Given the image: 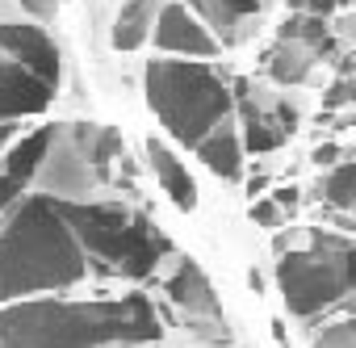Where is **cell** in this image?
Wrapping results in <instances>:
<instances>
[{
  "label": "cell",
  "mask_w": 356,
  "mask_h": 348,
  "mask_svg": "<svg viewBox=\"0 0 356 348\" xmlns=\"http://www.w3.org/2000/svg\"><path fill=\"white\" fill-rule=\"evenodd\" d=\"M147 159H151V172L159 177V185H163V193L181 206V210H193L197 206V185H193V177H189V168L176 159L163 143H147Z\"/></svg>",
  "instance_id": "12"
},
{
  "label": "cell",
  "mask_w": 356,
  "mask_h": 348,
  "mask_svg": "<svg viewBox=\"0 0 356 348\" xmlns=\"http://www.w3.org/2000/svg\"><path fill=\"white\" fill-rule=\"evenodd\" d=\"M0 51L9 55V63H22L26 72L42 76L47 84L59 80V47L42 26L30 22H0Z\"/></svg>",
  "instance_id": "7"
},
{
  "label": "cell",
  "mask_w": 356,
  "mask_h": 348,
  "mask_svg": "<svg viewBox=\"0 0 356 348\" xmlns=\"http://www.w3.org/2000/svg\"><path fill=\"white\" fill-rule=\"evenodd\" d=\"M252 219H260V223H277V206H273V202H260V206H252Z\"/></svg>",
  "instance_id": "24"
},
{
  "label": "cell",
  "mask_w": 356,
  "mask_h": 348,
  "mask_svg": "<svg viewBox=\"0 0 356 348\" xmlns=\"http://www.w3.org/2000/svg\"><path fill=\"white\" fill-rule=\"evenodd\" d=\"M159 315L143 294L101 302L17 298L0 306V348H138L159 340Z\"/></svg>",
  "instance_id": "1"
},
{
  "label": "cell",
  "mask_w": 356,
  "mask_h": 348,
  "mask_svg": "<svg viewBox=\"0 0 356 348\" xmlns=\"http://www.w3.org/2000/svg\"><path fill=\"white\" fill-rule=\"evenodd\" d=\"M151 34H155V47L168 55H193V59L218 55V42L202 30V22L185 5H159Z\"/></svg>",
  "instance_id": "9"
},
{
  "label": "cell",
  "mask_w": 356,
  "mask_h": 348,
  "mask_svg": "<svg viewBox=\"0 0 356 348\" xmlns=\"http://www.w3.org/2000/svg\"><path fill=\"white\" fill-rule=\"evenodd\" d=\"M13 134H17V126H0V147H5V143H9Z\"/></svg>",
  "instance_id": "25"
},
{
  "label": "cell",
  "mask_w": 356,
  "mask_h": 348,
  "mask_svg": "<svg viewBox=\"0 0 356 348\" xmlns=\"http://www.w3.org/2000/svg\"><path fill=\"white\" fill-rule=\"evenodd\" d=\"M193 5V17L202 22V30L222 47V42H235L239 30L256 17L260 0H189Z\"/></svg>",
  "instance_id": "11"
},
{
  "label": "cell",
  "mask_w": 356,
  "mask_h": 348,
  "mask_svg": "<svg viewBox=\"0 0 356 348\" xmlns=\"http://www.w3.org/2000/svg\"><path fill=\"white\" fill-rule=\"evenodd\" d=\"M289 122H293V118H268V113H260V109L248 105V147H252V151H273V147H281V139L289 134Z\"/></svg>",
  "instance_id": "18"
},
{
  "label": "cell",
  "mask_w": 356,
  "mask_h": 348,
  "mask_svg": "<svg viewBox=\"0 0 356 348\" xmlns=\"http://www.w3.org/2000/svg\"><path fill=\"white\" fill-rule=\"evenodd\" d=\"M197 159L222 181H239V168H243V143L235 134V126H214L202 143H197Z\"/></svg>",
  "instance_id": "13"
},
{
  "label": "cell",
  "mask_w": 356,
  "mask_h": 348,
  "mask_svg": "<svg viewBox=\"0 0 356 348\" xmlns=\"http://www.w3.org/2000/svg\"><path fill=\"white\" fill-rule=\"evenodd\" d=\"M118 147H122V139L109 126H88V122L55 126L51 147H47V155L34 172L42 198H51V202H88L101 189L105 164L113 159Z\"/></svg>",
  "instance_id": "5"
},
{
  "label": "cell",
  "mask_w": 356,
  "mask_h": 348,
  "mask_svg": "<svg viewBox=\"0 0 356 348\" xmlns=\"http://www.w3.org/2000/svg\"><path fill=\"white\" fill-rule=\"evenodd\" d=\"M22 193H26V185H17L13 177H5V172H0V214L13 210V206L22 202Z\"/></svg>",
  "instance_id": "21"
},
{
  "label": "cell",
  "mask_w": 356,
  "mask_h": 348,
  "mask_svg": "<svg viewBox=\"0 0 356 348\" xmlns=\"http://www.w3.org/2000/svg\"><path fill=\"white\" fill-rule=\"evenodd\" d=\"M84 273L88 256L80 252L59 206L42 193L22 198L0 227V302L9 306L22 294L72 290Z\"/></svg>",
  "instance_id": "2"
},
{
  "label": "cell",
  "mask_w": 356,
  "mask_h": 348,
  "mask_svg": "<svg viewBox=\"0 0 356 348\" xmlns=\"http://www.w3.org/2000/svg\"><path fill=\"white\" fill-rule=\"evenodd\" d=\"M335 0H293V13H306V17H327V9Z\"/></svg>",
  "instance_id": "23"
},
{
  "label": "cell",
  "mask_w": 356,
  "mask_h": 348,
  "mask_svg": "<svg viewBox=\"0 0 356 348\" xmlns=\"http://www.w3.org/2000/svg\"><path fill=\"white\" fill-rule=\"evenodd\" d=\"M84 256L122 277H147L168 256V239L134 210L113 202H55Z\"/></svg>",
  "instance_id": "4"
},
{
  "label": "cell",
  "mask_w": 356,
  "mask_h": 348,
  "mask_svg": "<svg viewBox=\"0 0 356 348\" xmlns=\"http://www.w3.org/2000/svg\"><path fill=\"white\" fill-rule=\"evenodd\" d=\"M138 348H151V344H138Z\"/></svg>",
  "instance_id": "26"
},
{
  "label": "cell",
  "mask_w": 356,
  "mask_h": 348,
  "mask_svg": "<svg viewBox=\"0 0 356 348\" xmlns=\"http://www.w3.org/2000/svg\"><path fill=\"white\" fill-rule=\"evenodd\" d=\"M277 38H281V42H302V47H310L314 55H323V51L331 47V34H327L323 17H306V13L285 17L281 30H277Z\"/></svg>",
  "instance_id": "17"
},
{
  "label": "cell",
  "mask_w": 356,
  "mask_h": 348,
  "mask_svg": "<svg viewBox=\"0 0 356 348\" xmlns=\"http://www.w3.org/2000/svg\"><path fill=\"white\" fill-rule=\"evenodd\" d=\"M277 285L298 319L343 302L352 290V239L314 231L306 252H289L277 260Z\"/></svg>",
  "instance_id": "6"
},
{
  "label": "cell",
  "mask_w": 356,
  "mask_h": 348,
  "mask_svg": "<svg viewBox=\"0 0 356 348\" xmlns=\"http://www.w3.org/2000/svg\"><path fill=\"white\" fill-rule=\"evenodd\" d=\"M17 5H22L26 13H34V17H51V13H59L63 0H17Z\"/></svg>",
  "instance_id": "22"
},
{
  "label": "cell",
  "mask_w": 356,
  "mask_h": 348,
  "mask_svg": "<svg viewBox=\"0 0 356 348\" xmlns=\"http://www.w3.org/2000/svg\"><path fill=\"white\" fill-rule=\"evenodd\" d=\"M51 134H55V126H38L34 134L17 139V143L9 147L5 164H0V172H5V177H13L17 185H30L34 172H38V164H42V155H47V147H51Z\"/></svg>",
  "instance_id": "15"
},
{
  "label": "cell",
  "mask_w": 356,
  "mask_h": 348,
  "mask_svg": "<svg viewBox=\"0 0 356 348\" xmlns=\"http://www.w3.org/2000/svg\"><path fill=\"white\" fill-rule=\"evenodd\" d=\"M155 13H159V0H126L118 9V17H113V26H109L113 51H138L151 38Z\"/></svg>",
  "instance_id": "14"
},
{
  "label": "cell",
  "mask_w": 356,
  "mask_h": 348,
  "mask_svg": "<svg viewBox=\"0 0 356 348\" xmlns=\"http://www.w3.org/2000/svg\"><path fill=\"white\" fill-rule=\"evenodd\" d=\"M143 93L168 134L185 147H197L231 113V88L210 63L151 59L143 72Z\"/></svg>",
  "instance_id": "3"
},
{
  "label": "cell",
  "mask_w": 356,
  "mask_h": 348,
  "mask_svg": "<svg viewBox=\"0 0 356 348\" xmlns=\"http://www.w3.org/2000/svg\"><path fill=\"white\" fill-rule=\"evenodd\" d=\"M168 298L185 310L189 327L193 323H222V306H218L214 285L206 281L197 260H181V264H176V273L168 277Z\"/></svg>",
  "instance_id": "10"
},
{
  "label": "cell",
  "mask_w": 356,
  "mask_h": 348,
  "mask_svg": "<svg viewBox=\"0 0 356 348\" xmlns=\"http://www.w3.org/2000/svg\"><path fill=\"white\" fill-rule=\"evenodd\" d=\"M314 348H356V327L343 319V323H331L314 335Z\"/></svg>",
  "instance_id": "20"
},
{
  "label": "cell",
  "mask_w": 356,
  "mask_h": 348,
  "mask_svg": "<svg viewBox=\"0 0 356 348\" xmlns=\"http://www.w3.org/2000/svg\"><path fill=\"white\" fill-rule=\"evenodd\" d=\"M314 51L310 47H302V42H281L277 38V47L268 51V72L281 80V84H302L310 72H314Z\"/></svg>",
  "instance_id": "16"
},
{
  "label": "cell",
  "mask_w": 356,
  "mask_h": 348,
  "mask_svg": "<svg viewBox=\"0 0 356 348\" xmlns=\"http://www.w3.org/2000/svg\"><path fill=\"white\" fill-rule=\"evenodd\" d=\"M55 84H47L42 76L26 72L22 63H0V126H13L17 118H34L51 105Z\"/></svg>",
  "instance_id": "8"
},
{
  "label": "cell",
  "mask_w": 356,
  "mask_h": 348,
  "mask_svg": "<svg viewBox=\"0 0 356 348\" xmlns=\"http://www.w3.org/2000/svg\"><path fill=\"white\" fill-rule=\"evenodd\" d=\"M352 181H356V168H352V159H343L339 168H331L327 177H323V202H331V206L348 210V206L356 202V193H352Z\"/></svg>",
  "instance_id": "19"
}]
</instances>
